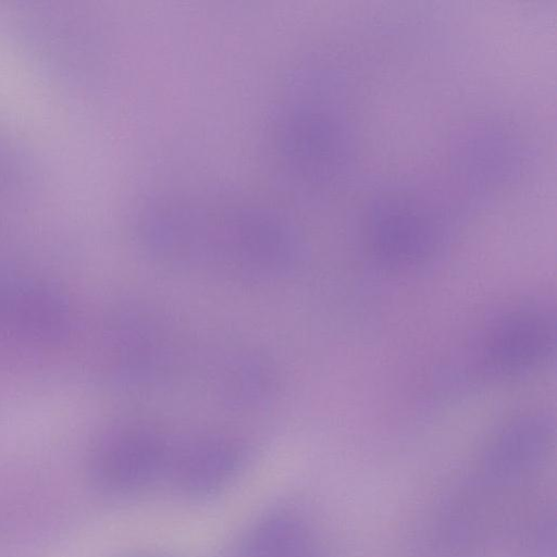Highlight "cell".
I'll use <instances>...</instances> for the list:
<instances>
[{
    "label": "cell",
    "instance_id": "7a4b0ae2",
    "mask_svg": "<svg viewBox=\"0 0 557 557\" xmlns=\"http://www.w3.org/2000/svg\"><path fill=\"white\" fill-rule=\"evenodd\" d=\"M364 227L369 250L388 265L418 263L431 257L444 238L440 209L426 197L406 189L375 198Z\"/></svg>",
    "mask_w": 557,
    "mask_h": 557
},
{
    "label": "cell",
    "instance_id": "3957f363",
    "mask_svg": "<svg viewBox=\"0 0 557 557\" xmlns=\"http://www.w3.org/2000/svg\"><path fill=\"white\" fill-rule=\"evenodd\" d=\"M554 346V317L535 308L519 310L500 318L483 334L479 366L490 375H518L545 361Z\"/></svg>",
    "mask_w": 557,
    "mask_h": 557
},
{
    "label": "cell",
    "instance_id": "9c48e42d",
    "mask_svg": "<svg viewBox=\"0 0 557 557\" xmlns=\"http://www.w3.org/2000/svg\"><path fill=\"white\" fill-rule=\"evenodd\" d=\"M244 557H312L306 530L289 516L267 519L250 535Z\"/></svg>",
    "mask_w": 557,
    "mask_h": 557
},
{
    "label": "cell",
    "instance_id": "5b68a950",
    "mask_svg": "<svg viewBox=\"0 0 557 557\" xmlns=\"http://www.w3.org/2000/svg\"><path fill=\"white\" fill-rule=\"evenodd\" d=\"M170 458L166 438L146 425H126L109 433L94 455V472L106 487L132 491L151 482Z\"/></svg>",
    "mask_w": 557,
    "mask_h": 557
},
{
    "label": "cell",
    "instance_id": "8992f818",
    "mask_svg": "<svg viewBox=\"0 0 557 557\" xmlns=\"http://www.w3.org/2000/svg\"><path fill=\"white\" fill-rule=\"evenodd\" d=\"M64 313L60 296L47 286L0 278V331L44 338L61 332Z\"/></svg>",
    "mask_w": 557,
    "mask_h": 557
},
{
    "label": "cell",
    "instance_id": "6da1fadb",
    "mask_svg": "<svg viewBox=\"0 0 557 557\" xmlns=\"http://www.w3.org/2000/svg\"><path fill=\"white\" fill-rule=\"evenodd\" d=\"M135 230L141 246L161 259L243 274L281 273L299 248L294 223L258 206L154 202L139 211Z\"/></svg>",
    "mask_w": 557,
    "mask_h": 557
},
{
    "label": "cell",
    "instance_id": "52a82bcc",
    "mask_svg": "<svg viewBox=\"0 0 557 557\" xmlns=\"http://www.w3.org/2000/svg\"><path fill=\"white\" fill-rule=\"evenodd\" d=\"M554 434L545 416L520 418L506 426L485 454V468L496 480H509L535 469L546 455Z\"/></svg>",
    "mask_w": 557,
    "mask_h": 557
},
{
    "label": "cell",
    "instance_id": "ba28073f",
    "mask_svg": "<svg viewBox=\"0 0 557 557\" xmlns=\"http://www.w3.org/2000/svg\"><path fill=\"white\" fill-rule=\"evenodd\" d=\"M242 459L240 445L228 437L198 438L177 459L180 483L190 494H210L232 478Z\"/></svg>",
    "mask_w": 557,
    "mask_h": 557
},
{
    "label": "cell",
    "instance_id": "277c9868",
    "mask_svg": "<svg viewBox=\"0 0 557 557\" xmlns=\"http://www.w3.org/2000/svg\"><path fill=\"white\" fill-rule=\"evenodd\" d=\"M282 122L280 148L292 172L319 183L334 175L346 148L336 117L319 107L299 103Z\"/></svg>",
    "mask_w": 557,
    "mask_h": 557
}]
</instances>
